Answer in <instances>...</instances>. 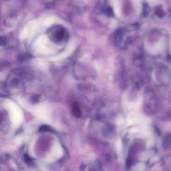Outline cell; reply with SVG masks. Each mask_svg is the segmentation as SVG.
I'll use <instances>...</instances> for the list:
<instances>
[{
    "label": "cell",
    "instance_id": "cell-4",
    "mask_svg": "<svg viewBox=\"0 0 171 171\" xmlns=\"http://www.w3.org/2000/svg\"><path fill=\"white\" fill-rule=\"evenodd\" d=\"M163 44L162 42H159L157 44L154 45V46H153V47L151 49V52L152 53H158L162 50V48L163 47Z\"/></svg>",
    "mask_w": 171,
    "mask_h": 171
},
{
    "label": "cell",
    "instance_id": "cell-2",
    "mask_svg": "<svg viewBox=\"0 0 171 171\" xmlns=\"http://www.w3.org/2000/svg\"><path fill=\"white\" fill-rule=\"evenodd\" d=\"M143 117L136 112H131L127 117V122L129 125L138 124L143 121Z\"/></svg>",
    "mask_w": 171,
    "mask_h": 171
},
{
    "label": "cell",
    "instance_id": "cell-7",
    "mask_svg": "<svg viewBox=\"0 0 171 171\" xmlns=\"http://www.w3.org/2000/svg\"><path fill=\"white\" fill-rule=\"evenodd\" d=\"M139 131V128L138 127H132L130 129L129 131L132 134H134V133H136L138 132V131Z\"/></svg>",
    "mask_w": 171,
    "mask_h": 171
},
{
    "label": "cell",
    "instance_id": "cell-5",
    "mask_svg": "<svg viewBox=\"0 0 171 171\" xmlns=\"http://www.w3.org/2000/svg\"><path fill=\"white\" fill-rule=\"evenodd\" d=\"M144 168H145V165L143 163H139L134 167V170H136V171H141V170H143Z\"/></svg>",
    "mask_w": 171,
    "mask_h": 171
},
{
    "label": "cell",
    "instance_id": "cell-8",
    "mask_svg": "<svg viewBox=\"0 0 171 171\" xmlns=\"http://www.w3.org/2000/svg\"><path fill=\"white\" fill-rule=\"evenodd\" d=\"M25 160L26 162L29 164H31L32 163V160L28 156V155H25Z\"/></svg>",
    "mask_w": 171,
    "mask_h": 171
},
{
    "label": "cell",
    "instance_id": "cell-11",
    "mask_svg": "<svg viewBox=\"0 0 171 171\" xmlns=\"http://www.w3.org/2000/svg\"><path fill=\"white\" fill-rule=\"evenodd\" d=\"M152 145H153V142H152V140H149V141H147V146L148 147L151 146Z\"/></svg>",
    "mask_w": 171,
    "mask_h": 171
},
{
    "label": "cell",
    "instance_id": "cell-9",
    "mask_svg": "<svg viewBox=\"0 0 171 171\" xmlns=\"http://www.w3.org/2000/svg\"><path fill=\"white\" fill-rule=\"evenodd\" d=\"M124 118L122 117H120L118 119V121H117V124L118 125H121L122 124H124Z\"/></svg>",
    "mask_w": 171,
    "mask_h": 171
},
{
    "label": "cell",
    "instance_id": "cell-10",
    "mask_svg": "<svg viewBox=\"0 0 171 171\" xmlns=\"http://www.w3.org/2000/svg\"><path fill=\"white\" fill-rule=\"evenodd\" d=\"M1 40V43L2 45L5 44V43H6V38L2 37Z\"/></svg>",
    "mask_w": 171,
    "mask_h": 171
},
{
    "label": "cell",
    "instance_id": "cell-3",
    "mask_svg": "<svg viewBox=\"0 0 171 171\" xmlns=\"http://www.w3.org/2000/svg\"><path fill=\"white\" fill-rule=\"evenodd\" d=\"M72 113L74 116L76 117H80L82 115V113L81 111V109L80 106L77 103L73 104L72 106Z\"/></svg>",
    "mask_w": 171,
    "mask_h": 171
},
{
    "label": "cell",
    "instance_id": "cell-13",
    "mask_svg": "<svg viewBox=\"0 0 171 171\" xmlns=\"http://www.w3.org/2000/svg\"><path fill=\"white\" fill-rule=\"evenodd\" d=\"M4 1H10V0H4Z\"/></svg>",
    "mask_w": 171,
    "mask_h": 171
},
{
    "label": "cell",
    "instance_id": "cell-1",
    "mask_svg": "<svg viewBox=\"0 0 171 171\" xmlns=\"http://www.w3.org/2000/svg\"><path fill=\"white\" fill-rule=\"evenodd\" d=\"M49 38L53 42L57 44L63 43L68 39V33L67 30L60 25L53 27L48 31Z\"/></svg>",
    "mask_w": 171,
    "mask_h": 171
},
{
    "label": "cell",
    "instance_id": "cell-6",
    "mask_svg": "<svg viewBox=\"0 0 171 171\" xmlns=\"http://www.w3.org/2000/svg\"><path fill=\"white\" fill-rule=\"evenodd\" d=\"M151 153L149 152H145L141 155V159L143 160H147L149 159L151 156Z\"/></svg>",
    "mask_w": 171,
    "mask_h": 171
},
{
    "label": "cell",
    "instance_id": "cell-12",
    "mask_svg": "<svg viewBox=\"0 0 171 171\" xmlns=\"http://www.w3.org/2000/svg\"><path fill=\"white\" fill-rule=\"evenodd\" d=\"M150 2L151 4L154 5L156 4L157 1L156 0H148Z\"/></svg>",
    "mask_w": 171,
    "mask_h": 171
}]
</instances>
